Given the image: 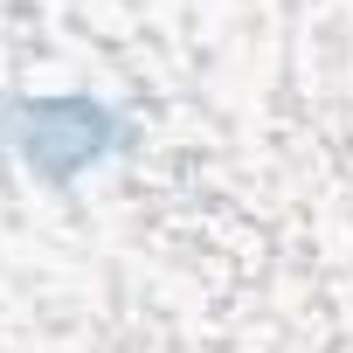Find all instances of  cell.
I'll return each mask as SVG.
<instances>
[{
  "label": "cell",
  "mask_w": 353,
  "mask_h": 353,
  "mask_svg": "<svg viewBox=\"0 0 353 353\" xmlns=\"http://www.w3.org/2000/svg\"><path fill=\"white\" fill-rule=\"evenodd\" d=\"M8 118L21 125V132H8V145L35 166V173H49L56 181V152H70V166H97L104 159V132L118 139V118L104 111V104H90V97H49V104H8Z\"/></svg>",
  "instance_id": "6da1fadb"
}]
</instances>
